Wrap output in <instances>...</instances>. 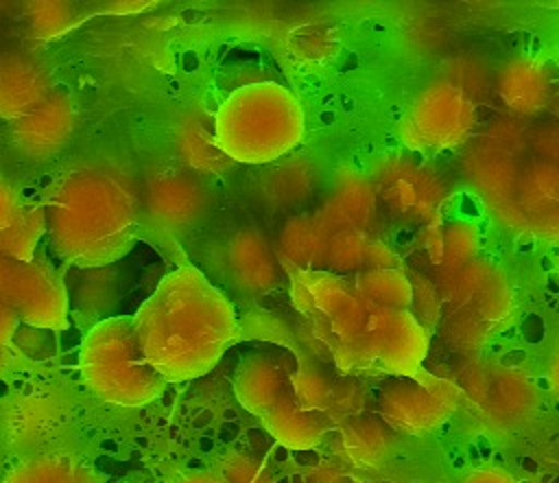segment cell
<instances>
[{
	"label": "cell",
	"mask_w": 559,
	"mask_h": 483,
	"mask_svg": "<svg viewBox=\"0 0 559 483\" xmlns=\"http://www.w3.org/2000/svg\"><path fill=\"white\" fill-rule=\"evenodd\" d=\"M227 273L231 280L249 293L266 291L275 284L280 273V260L275 249L253 229H242L234 234L225 249Z\"/></svg>",
	"instance_id": "cell-16"
},
{
	"label": "cell",
	"mask_w": 559,
	"mask_h": 483,
	"mask_svg": "<svg viewBox=\"0 0 559 483\" xmlns=\"http://www.w3.org/2000/svg\"><path fill=\"white\" fill-rule=\"evenodd\" d=\"M133 323L146 358L166 382L207 374L240 339L234 304L190 264L162 278Z\"/></svg>",
	"instance_id": "cell-2"
},
{
	"label": "cell",
	"mask_w": 559,
	"mask_h": 483,
	"mask_svg": "<svg viewBox=\"0 0 559 483\" xmlns=\"http://www.w3.org/2000/svg\"><path fill=\"white\" fill-rule=\"evenodd\" d=\"M437 483H526V481L520 474H515L509 466L485 461V463H469L465 468H459Z\"/></svg>",
	"instance_id": "cell-26"
},
{
	"label": "cell",
	"mask_w": 559,
	"mask_h": 483,
	"mask_svg": "<svg viewBox=\"0 0 559 483\" xmlns=\"http://www.w3.org/2000/svg\"><path fill=\"white\" fill-rule=\"evenodd\" d=\"M79 367L87 389L118 407H144L168 385L146 358L129 315L105 317L87 330L81 341Z\"/></svg>",
	"instance_id": "cell-5"
},
{
	"label": "cell",
	"mask_w": 559,
	"mask_h": 483,
	"mask_svg": "<svg viewBox=\"0 0 559 483\" xmlns=\"http://www.w3.org/2000/svg\"><path fill=\"white\" fill-rule=\"evenodd\" d=\"M218 472L227 483H275L271 468L245 450H229L223 455Z\"/></svg>",
	"instance_id": "cell-25"
},
{
	"label": "cell",
	"mask_w": 559,
	"mask_h": 483,
	"mask_svg": "<svg viewBox=\"0 0 559 483\" xmlns=\"http://www.w3.org/2000/svg\"><path fill=\"white\" fill-rule=\"evenodd\" d=\"M46 234L72 267H107L135 243L140 223L138 188L105 166H72L41 199Z\"/></svg>",
	"instance_id": "cell-3"
},
{
	"label": "cell",
	"mask_w": 559,
	"mask_h": 483,
	"mask_svg": "<svg viewBox=\"0 0 559 483\" xmlns=\"http://www.w3.org/2000/svg\"><path fill=\"white\" fill-rule=\"evenodd\" d=\"M520 369L537 380L542 393H546L552 402L559 404V321L548 323L542 345H537L526 363Z\"/></svg>",
	"instance_id": "cell-23"
},
{
	"label": "cell",
	"mask_w": 559,
	"mask_h": 483,
	"mask_svg": "<svg viewBox=\"0 0 559 483\" xmlns=\"http://www.w3.org/2000/svg\"><path fill=\"white\" fill-rule=\"evenodd\" d=\"M557 463H559V459H557Z\"/></svg>",
	"instance_id": "cell-29"
},
{
	"label": "cell",
	"mask_w": 559,
	"mask_h": 483,
	"mask_svg": "<svg viewBox=\"0 0 559 483\" xmlns=\"http://www.w3.org/2000/svg\"><path fill=\"white\" fill-rule=\"evenodd\" d=\"M0 302L7 304L20 321L35 328L59 330L68 323L70 299L66 282L55 269L37 258H9L0 286Z\"/></svg>",
	"instance_id": "cell-8"
},
{
	"label": "cell",
	"mask_w": 559,
	"mask_h": 483,
	"mask_svg": "<svg viewBox=\"0 0 559 483\" xmlns=\"http://www.w3.org/2000/svg\"><path fill=\"white\" fill-rule=\"evenodd\" d=\"M461 400V389L443 378L426 376L419 387H406L400 382L382 396V415L397 431H408L413 435H424L439 428L450 409H456Z\"/></svg>",
	"instance_id": "cell-9"
},
{
	"label": "cell",
	"mask_w": 559,
	"mask_h": 483,
	"mask_svg": "<svg viewBox=\"0 0 559 483\" xmlns=\"http://www.w3.org/2000/svg\"><path fill=\"white\" fill-rule=\"evenodd\" d=\"M474 105L448 79L428 83L406 107L397 125L400 142L411 151L439 153L459 146L472 131Z\"/></svg>",
	"instance_id": "cell-6"
},
{
	"label": "cell",
	"mask_w": 559,
	"mask_h": 483,
	"mask_svg": "<svg viewBox=\"0 0 559 483\" xmlns=\"http://www.w3.org/2000/svg\"><path fill=\"white\" fill-rule=\"evenodd\" d=\"M175 149L188 170L223 173L234 166L216 144L214 116L205 111H188L175 127Z\"/></svg>",
	"instance_id": "cell-19"
},
{
	"label": "cell",
	"mask_w": 559,
	"mask_h": 483,
	"mask_svg": "<svg viewBox=\"0 0 559 483\" xmlns=\"http://www.w3.org/2000/svg\"><path fill=\"white\" fill-rule=\"evenodd\" d=\"M72 129V103L63 94L50 92L35 109L13 120V140L26 157H48L68 142Z\"/></svg>",
	"instance_id": "cell-12"
},
{
	"label": "cell",
	"mask_w": 559,
	"mask_h": 483,
	"mask_svg": "<svg viewBox=\"0 0 559 483\" xmlns=\"http://www.w3.org/2000/svg\"><path fill=\"white\" fill-rule=\"evenodd\" d=\"M304 131L306 114L299 98L273 81L234 90L214 114L216 144L234 164L275 162L301 142Z\"/></svg>",
	"instance_id": "cell-4"
},
{
	"label": "cell",
	"mask_w": 559,
	"mask_h": 483,
	"mask_svg": "<svg viewBox=\"0 0 559 483\" xmlns=\"http://www.w3.org/2000/svg\"><path fill=\"white\" fill-rule=\"evenodd\" d=\"M290 299L343 372L378 369L417 380L428 354V328L413 310L365 302L349 278L330 271L290 273Z\"/></svg>",
	"instance_id": "cell-1"
},
{
	"label": "cell",
	"mask_w": 559,
	"mask_h": 483,
	"mask_svg": "<svg viewBox=\"0 0 559 483\" xmlns=\"http://www.w3.org/2000/svg\"><path fill=\"white\" fill-rule=\"evenodd\" d=\"M371 236L358 229H338L330 234L328 251H325V271L343 275V273H360L365 269V254Z\"/></svg>",
	"instance_id": "cell-24"
},
{
	"label": "cell",
	"mask_w": 559,
	"mask_h": 483,
	"mask_svg": "<svg viewBox=\"0 0 559 483\" xmlns=\"http://www.w3.org/2000/svg\"><path fill=\"white\" fill-rule=\"evenodd\" d=\"M297 363L288 354L255 352L240 361L234 376L238 402L253 415H269L293 389Z\"/></svg>",
	"instance_id": "cell-11"
},
{
	"label": "cell",
	"mask_w": 559,
	"mask_h": 483,
	"mask_svg": "<svg viewBox=\"0 0 559 483\" xmlns=\"http://www.w3.org/2000/svg\"><path fill=\"white\" fill-rule=\"evenodd\" d=\"M46 234L41 203H26L17 190L0 177V256L33 260L35 247Z\"/></svg>",
	"instance_id": "cell-15"
},
{
	"label": "cell",
	"mask_w": 559,
	"mask_h": 483,
	"mask_svg": "<svg viewBox=\"0 0 559 483\" xmlns=\"http://www.w3.org/2000/svg\"><path fill=\"white\" fill-rule=\"evenodd\" d=\"M0 483H103L85 461L68 455H41L17 463Z\"/></svg>",
	"instance_id": "cell-21"
},
{
	"label": "cell",
	"mask_w": 559,
	"mask_h": 483,
	"mask_svg": "<svg viewBox=\"0 0 559 483\" xmlns=\"http://www.w3.org/2000/svg\"><path fill=\"white\" fill-rule=\"evenodd\" d=\"M356 293L378 308L413 310V280L402 267L367 269L349 278Z\"/></svg>",
	"instance_id": "cell-22"
},
{
	"label": "cell",
	"mask_w": 559,
	"mask_h": 483,
	"mask_svg": "<svg viewBox=\"0 0 559 483\" xmlns=\"http://www.w3.org/2000/svg\"><path fill=\"white\" fill-rule=\"evenodd\" d=\"M168 483H227L218 470H192L175 476Z\"/></svg>",
	"instance_id": "cell-28"
},
{
	"label": "cell",
	"mask_w": 559,
	"mask_h": 483,
	"mask_svg": "<svg viewBox=\"0 0 559 483\" xmlns=\"http://www.w3.org/2000/svg\"><path fill=\"white\" fill-rule=\"evenodd\" d=\"M373 190L378 201H382L391 214L404 219L428 221L430 214H437L441 203L439 177L408 162L380 166L373 179Z\"/></svg>",
	"instance_id": "cell-10"
},
{
	"label": "cell",
	"mask_w": 559,
	"mask_h": 483,
	"mask_svg": "<svg viewBox=\"0 0 559 483\" xmlns=\"http://www.w3.org/2000/svg\"><path fill=\"white\" fill-rule=\"evenodd\" d=\"M262 422L275 441L293 450H308L319 446L323 441L325 431L332 426L328 417L304 409L297 402L293 389L269 415L262 417Z\"/></svg>",
	"instance_id": "cell-20"
},
{
	"label": "cell",
	"mask_w": 559,
	"mask_h": 483,
	"mask_svg": "<svg viewBox=\"0 0 559 483\" xmlns=\"http://www.w3.org/2000/svg\"><path fill=\"white\" fill-rule=\"evenodd\" d=\"M498 94L513 114L535 116L550 101V74L537 59L515 57L498 72Z\"/></svg>",
	"instance_id": "cell-18"
},
{
	"label": "cell",
	"mask_w": 559,
	"mask_h": 483,
	"mask_svg": "<svg viewBox=\"0 0 559 483\" xmlns=\"http://www.w3.org/2000/svg\"><path fill=\"white\" fill-rule=\"evenodd\" d=\"M140 197V223L159 234H179L203 221L212 192L199 173L186 166L146 177Z\"/></svg>",
	"instance_id": "cell-7"
},
{
	"label": "cell",
	"mask_w": 559,
	"mask_h": 483,
	"mask_svg": "<svg viewBox=\"0 0 559 483\" xmlns=\"http://www.w3.org/2000/svg\"><path fill=\"white\" fill-rule=\"evenodd\" d=\"M328 240L330 232L317 219V214L288 219L280 229L275 247L280 267L290 273L325 271Z\"/></svg>",
	"instance_id": "cell-17"
},
{
	"label": "cell",
	"mask_w": 559,
	"mask_h": 483,
	"mask_svg": "<svg viewBox=\"0 0 559 483\" xmlns=\"http://www.w3.org/2000/svg\"><path fill=\"white\" fill-rule=\"evenodd\" d=\"M39 9L33 11V28L41 35H55L70 26V9L61 2H44L37 4Z\"/></svg>",
	"instance_id": "cell-27"
},
{
	"label": "cell",
	"mask_w": 559,
	"mask_h": 483,
	"mask_svg": "<svg viewBox=\"0 0 559 483\" xmlns=\"http://www.w3.org/2000/svg\"><path fill=\"white\" fill-rule=\"evenodd\" d=\"M46 68L31 55L7 52L0 57V116L17 120L50 96Z\"/></svg>",
	"instance_id": "cell-14"
},
{
	"label": "cell",
	"mask_w": 559,
	"mask_h": 483,
	"mask_svg": "<svg viewBox=\"0 0 559 483\" xmlns=\"http://www.w3.org/2000/svg\"><path fill=\"white\" fill-rule=\"evenodd\" d=\"M378 197L373 184L352 170H343L336 175L325 201L317 210V219L325 225V229H358L367 232L376 216Z\"/></svg>",
	"instance_id": "cell-13"
}]
</instances>
